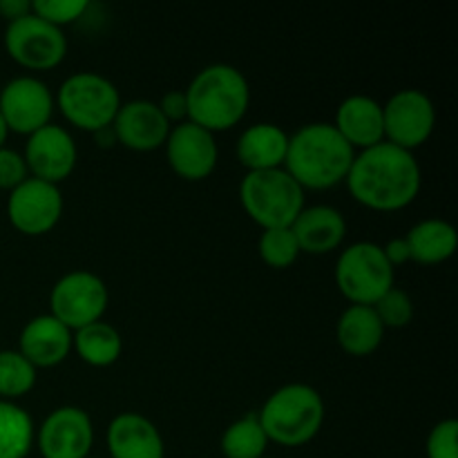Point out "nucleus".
Returning <instances> with one entry per match:
<instances>
[{"mask_svg": "<svg viewBox=\"0 0 458 458\" xmlns=\"http://www.w3.org/2000/svg\"><path fill=\"white\" fill-rule=\"evenodd\" d=\"M344 183L360 206L376 213H394L414 204L423 174L414 152L383 141L356 152Z\"/></svg>", "mask_w": 458, "mask_h": 458, "instance_id": "nucleus-1", "label": "nucleus"}, {"mask_svg": "<svg viewBox=\"0 0 458 458\" xmlns=\"http://www.w3.org/2000/svg\"><path fill=\"white\" fill-rule=\"evenodd\" d=\"M356 150L334 123H307L289 137L284 165L302 191H329L347 179Z\"/></svg>", "mask_w": 458, "mask_h": 458, "instance_id": "nucleus-2", "label": "nucleus"}, {"mask_svg": "<svg viewBox=\"0 0 458 458\" xmlns=\"http://www.w3.org/2000/svg\"><path fill=\"white\" fill-rule=\"evenodd\" d=\"M188 121L210 134L224 132L240 123L249 112L250 88L237 67L215 63L191 81L186 92Z\"/></svg>", "mask_w": 458, "mask_h": 458, "instance_id": "nucleus-3", "label": "nucleus"}, {"mask_svg": "<svg viewBox=\"0 0 458 458\" xmlns=\"http://www.w3.org/2000/svg\"><path fill=\"white\" fill-rule=\"evenodd\" d=\"M258 420L267 434L268 443L282 447H302L318 437L325 423V401L311 385L291 383L276 389L262 410Z\"/></svg>", "mask_w": 458, "mask_h": 458, "instance_id": "nucleus-4", "label": "nucleus"}, {"mask_svg": "<svg viewBox=\"0 0 458 458\" xmlns=\"http://www.w3.org/2000/svg\"><path fill=\"white\" fill-rule=\"evenodd\" d=\"M63 119L76 130L97 134L112 128L121 107V94L116 85L97 72H76L67 76L54 97Z\"/></svg>", "mask_w": 458, "mask_h": 458, "instance_id": "nucleus-5", "label": "nucleus"}, {"mask_svg": "<svg viewBox=\"0 0 458 458\" xmlns=\"http://www.w3.org/2000/svg\"><path fill=\"white\" fill-rule=\"evenodd\" d=\"M240 201L262 231L289 228L304 208V191L284 168L262 170L246 173L240 183Z\"/></svg>", "mask_w": 458, "mask_h": 458, "instance_id": "nucleus-6", "label": "nucleus"}, {"mask_svg": "<svg viewBox=\"0 0 458 458\" xmlns=\"http://www.w3.org/2000/svg\"><path fill=\"white\" fill-rule=\"evenodd\" d=\"M335 284L352 304L374 307L394 289V267L385 258L383 246L374 242L347 246L335 262Z\"/></svg>", "mask_w": 458, "mask_h": 458, "instance_id": "nucleus-7", "label": "nucleus"}, {"mask_svg": "<svg viewBox=\"0 0 458 458\" xmlns=\"http://www.w3.org/2000/svg\"><path fill=\"white\" fill-rule=\"evenodd\" d=\"M110 293L97 273L72 271L65 273L49 293V316L56 318L61 325L74 331L103 320L107 311Z\"/></svg>", "mask_w": 458, "mask_h": 458, "instance_id": "nucleus-8", "label": "nucleus"}, {"mask_svg": "<svg viewBox=\"0 0 458 458\" xmlns=\"http://www.w3.org/2000/svg\"><path fill=\"white\" fill-rule=\"evenodd\" d=\"M4 49L9 58L31 72H47L61 65L67 56V38L63 30L49 25L43 18L27 13L7 22Z\"/></svg>", "mask_w": 458, "mask_h": 458, "instance_id": "nucleus-9", "label": "nucleus"}, {"mask_svg": "<svg viewBox=\"0 0 458 458\" xmlns=\"http://www.w3.org/2000/svg\"><path fill=\"white\" fill-rule=\"evenodd\" d=\"M437 125V110L432 98L414 88L392 94L383 106L385 141L392 146L414 152L432 137Z\"/></svg>", "mask_w": 458, "mask_h": 458, "instance_id": "nucleus-10", "label": "nucleus"}, {"mask_svg": "<svg viewBox=\"0 0 458 458\" xmlns=\"http://www.w3.org/2000/svg\"><path fill=\"white\" fill-rule=\"evenodd\" d=\"M63 215L61 188L40 179L27 177L9 192L7 217L18 233L27 237L47 235Z\"/></svg>", "mask_w": 458, "mask_h": 458, "instance_id": "nucleus-11", "label": "nucleus"}, {"mask_svg": "<svg viewBox=\"0 0 458 458\" xmlns=\"http://www.w3.org/2000/svg\"><path fill=\"white\" fill-rule=\"evenodd\" d=\"M54 107V94L36 76H18L0 89V116L9 132L30 137L49 125Z\"/></svg>", "mask_w": 458, "mask_h": 458, "instance_id": "nucleus-12", "label": "nucleus"}, {"mask_svg": "<svg viewBox=\"0 0 458 458\" xmlns=\"http://www.w3.org/2000/svg\"><path fill=\"white\" fill-rule=\"evenodd\" d=\"M36 445L43 458H88L94 445L92 419L81 407H58L40 423Z\"/></svg>", "mask_w": 458, "mask_h": 458, "instance_id": "nucleus-13", "label": "nucleus"}, {"mask_svg": "<svg viewBox=\"0 0 458 458\" xmlns=\"http://www.w3.org/2000/svg\"><path fill=\"white\" fill-rule=\"evenodd\" d=\"M22 159L30 177L58 186L74 173L79 150L65 128L49 123L27 137Z\"/></svg>", "mask_w": 458, "mask_h": 458, "instance_id": "nucleus-14", "label": "nucleus"}, {"mask_svg": "<svg viewBox=\"0 0 458 458\" xmlns=\"http://www.w3.org/2000/svg\"><path fill=\"white\" fill-rule=\"evenodd\" d=\"M164 148L173 173L186 182L208 179L217 168L219 150L215 134L191 123V121L173 125Z\"/></svg>", "mask_w": 458, "mask_h": 458, "instance_id": "nucleus-15", "label": "nucleus"}, {"mask_svg": "<svg viewBox=\"0 0 458 458\" xmlns=\"http://www.w3.org/2000/svg\"><path fill=\"white\" fill-rule=\"evenodd\" d=\"M173 125L161 114L159 106L146 98L121 103L114 121H112V132L116 143L132 152H152L165 146Z\"/></svg>", "mask_w": 458, "mask_h": 458, "instance_id": "nucleus-16", "label": "nucleus"}, {"mask_svg": "<svg viewBox=\"0 0 458 458\" xmlns=\"http://www.w3.org/2000/svg\"><path fill=\"white\" fill-rule=\"evenodd\" d=\"M18 352L36 369H52L67 360L72 353V331L54 316H36L22 327Z\"/></svg>", "mask_w": 458, "mask_h": 458, "instance_id": "nucleus-17", "label": "nucleus"}, {"mask_svg": "<svg viewBox=\"0 0 458 458\" xmlns=\"http://www.w3.org/2000/svg\"><path fill=\"white\" fill-rule=\"evenodd\" d=\"M106 443L110 458H165L164 437L146 416L123 411L107 425Z\"/></svg>", "mask_w": 458, "mask_h": 458, "instance_id": "nucleus-18", "label": "nucleus"}, {"mask_svg": "<svg viewBox=\"0 0 458 458\" xmlns=\"http://www.w3.org/2000/svg\"><path fill=\"white\" fill-rule=\"evenodd\" d=\"M300 253L307 255H327L340 249L347 235V222L343 213L334 206H304L295 222L291 224Z\"/></svg>", "mask_w": 458, "mask_h": 458, "instance_id": "nucleus-19", "label": "nucleus"}, {"mask_svg": "<svg viewBox=\"0 0 458 458\" xmlns=\"http://www.w3.org/2000/svg\"><path fill=\"white\" fill-rule=\"evenodd\" d=\"M334 128L353 150H367L385 141L383 106L367 94H352L335 112Z\"/></svg>", "mask_w": 458, "mask_h": 458, "instance_id": "nucleus-20", "label": "nucleus"}, {"mask_svg": "<svg viewBox=\"0 0 458 458\" xmlns=\"http://www.w3.org/2000/svg\"><path fill=\"white\" fill-rule=\"evenodd\" d=\"M289 134L276 123H255L240 134L235 146L237 161L249 173L277 170L284 165Z\"/></svg>", "mask_w": 458, "mask_h": 458, "instance_id": "nucleus-21", "label": "nucleus"}, {"mask_svg": "<svg viewBox=\"0 0 458 458\" xmlns=\"http://www.w3.org/2000/svg\"><path fill=\"white\" fill-rule=\"evenodd\" d=\"M340 349L353 358L371 356L383 344L385 327L380 325L374 307L349 304L335 325Z\"/></svg>", "mask_w": 458, "mask_h": 458, "instance_id": "nucleus-22", "label": "nucleus"}, {"mask_svg": "<svg viewBox=\"0 0 458 458\" xmlns=\"http://www.w3.org/2000/svg\"><path fill=\"white\" fill-rule=\"evenodd\" d=\"M407 246H410V259L416 264H432L447 262L454 255L458 246V233L445 219H423L416 226L410 228L405 235Z\"/></svg>", "mask_w": 458, "mask_h": 458, "instance_id": "nucleus-23", "label": "nucleus"}, {"mask_svg": "<svg viewBox=\"0 0 458 458\" xmlns=\"http://www.w3.org/2000/svg\"><path fill=\"white\" fill-rule=\"evenodd\" d=\"M72 352L79 353L85 365L106 369L121 358L123 338L110 322L98 320L72 334Z\"/></svg>", "mask_w": 458, "mask_h": 458, "instance_id": "nucleus-24", "label": "nucleus"}, {"mask_svg": "<svg viewBox=\"0 0 458 458\" xmlns=\"http://www.w3.org/2000/svg\"><path fill=\"white\" fill-rule=\"evenodd\" d=\"M36 443V428L30 411L9 401H0V458H27Z\"/></svg>", "mask_w": 458, "mask_h": 458, "instance_id": "nucleus-25", "label": "nucleus"}, {"mask_svg": "<svg viewBox=\"0 0 458 458\" xmlns=\"http://www.w3.org/2000/svg\"><path fill=\"white\" fill-rule=\"evenodd\" d=\"M219 447H222L224 458H264L268 438L259 425L258 411H250L244 419L228 425L226 432L222 434Z\"/></svg>", "mask_w": 458, "mask_h": 458, "instance_id": "nucleus-26", "label": "nucleus"}, {"mask_svg": "<svg viewBox=\"0 0 458 458\" xmlns=\"http://www.w3.org/2000/svg\"><path fill=\"white\" fill-rule=\"evenodd\" d=\"M38 369L30 365L22 353L13 349L0 352V401L16 403L18 398L27 396L34 389Z\"/></svg>", "mask_w": 458, "mask_h": 458, "instance_id": "nucleus-27", "label": "nucleus"}, {"mask_svg": "<svg viewBox=\"0 0 458 458\" xmlns=\"http://www.w3.org/2000/svg\"><path fill=\"white\" fill-rule=\"evenodd\" d=\"M258 253L267 267L282 271L293 267L295 259L300 258V246L291 228H268L259 235Z\"/></svg>", "mask_w": 458, "mask_h": 458, "instance_id": "nucleus-28", "label": "nucleus"}, {"mask_svg": "<svg viewBox=\"0 0 458 458\" xmlns=\"http://www.w3.org/2000/svg\"><path fill=\"white\" fill-rule=\"evenodd\" d=\"M374 311L378 316L380 325L387 329H403L411 322L414 318V304H411V298L401 289H389L378 302L374 304Z\"/></svg>", "mask_w": 458, "mask_h": 458, "instance_id": "nucleus-29", "label": "nucleus"}, {"mask_svg": "<svg viewBox=\"0 0 458 458\" xmlns=\"http://www.w3.org/2000/svg\"><path fill=\"white\" fill-rule=\"evenodd\" d=\"M88 9V0H31V13L58 30L81 21Z\"/></svg>", "mask_w": 458, "mask_h": 458, "instance_id": "nucleus-30", "label": "nucleus"}, {"mask_svg": "<svg viewBox=\"0 0 458 458\" xmlns=\"http://www.w3.org/2000/svg\"><path fill=\"white\" fill-rule=\"evenodd\" d=\"M428 458H458V423L445 419L428 437Z\"/></svg>", "mask_w": 458, "mask_h": 458, "instance_id": "nucleus-31", "label": "nucleus"}, {"mask_svg": "<svg viewBox=\"0 0 458 458\" xmlns=\"http://www.w3.org/2000/svg\"><path fill=\"white\" fill-rule=\"evenodd\" d=\"M27 177H30V173H27V164L21 152L7 146L0 148V191L12 192Z\"/></svg>", "mask_w": 458, "mask_h": 458, "instance_id": "nucleus-32", "label": "nucleus"}, {"mask_svg": "<svg viewBox=\"0 0 458 458\" xmlns=\"http://www.w3.org/2000/svg\"><path fill=\"white\" fill-rule=\"evenodd\" d=\"M159 110L161 114L165 116V121H168L170 125L173 123H183V121H188V103H186V94L183 92H168L164 94V98H161L159 103Z\"/></svg>", "mask_w": 458, "mask_h": 458, "instance_id": "nucleus-33", "label": "nucleus"}, {"mask_svg": "<svg viewBox=\"0 0 458 458\" xmlns=\"http://www.w3.org/2000/svg\"><path fill=\"white\" fill-rule=\"evenodd\" d=\"M383 253H385V258H387V262L392 264L394 268L403 267V264H407V262H411V259H410V246H407L405 237H394V240H389L387 244L383 246Z\"/></svg>", "mask_w": 458, "mask_h": 458, "instance_id": "nucleus-34", "label": "nucleus"}, {"mask_svg": "<svg viewBox=\"0 0 458 458\" xmlns=\"http://www.w3.org/2000/svg\"><path fill=\"white\" fill-rule=\"evenodd\" d=\"M31 13V0H0V16L7 22Z\"/></svg>", "mask_w": 458, "mask_h": 458, "instance_id": "nucleus-35", "label": "nucleus"}, {"mask_svg": "<svg viewBox=\"0 0 458 458\" xmlns=\"http://www.w3.org/2000/svg\"><path fill=\"white\" fill-rule=\"evenodd\" d=\"M7 137H9V130H7V125H4L3 116H0V148H4V141H7Z\"/></svg>", "mask_w": 458, "mask_h": 458, "instance_id": "nucleus-36", "label": "nucleus"}, {"mask_svg": "<svg viewBox=\"0 0 458 458\" xmlns=\"http://www.w3.org/2000/svg\"><path fill=\"white\" fill-rule=\"evenodd\" d=\"M88 458H92V456H88Z\"/></svg>", "mask_w": 458, "mask_h": 458, "instance_id": "nucleus-37", "label": "nucleus"}, {"mask_svg": "<svg viewBox=\"0 0 458 458\" xmlns=\"http://www.w3.org/2000/svg\"><path fill=\"white\" fill-rule=\"evenodd\" d=\"M264 458H268V456H264Z\"/></svg>", "mask_w": 458, "mask_h": 458, "instance_id": "nucleus-38", "label": "nucleus"}]
</instances>
